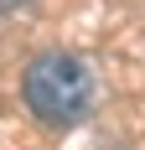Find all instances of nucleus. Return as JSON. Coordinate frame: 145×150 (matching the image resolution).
Returning <instances> with one entry per match:
<instances>
[{"mask_svg": "<svg viewBox=\"0 0 145 150\" xmlns=\"http://www.w3.org/2000/svg\"><path fill=\"white\" fill-rule=\"evenodd\" d=\"M21 93L42 124H78L93 109V67L72 52H42L31 57Z\"/></svg>", "mask_w": 145, "mask_h": 150, "instance_id": "nucleus-1", "label": "nucleus"}]
</instances>
